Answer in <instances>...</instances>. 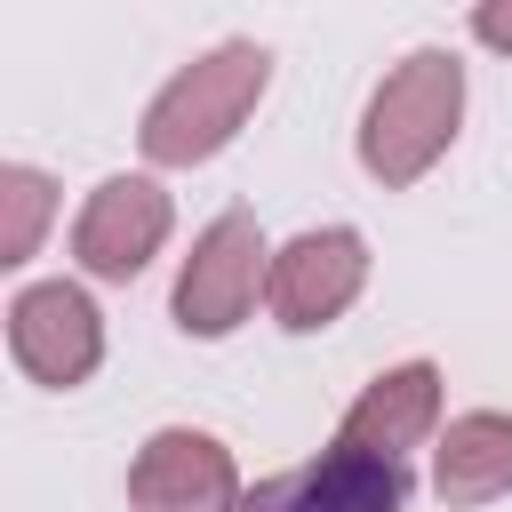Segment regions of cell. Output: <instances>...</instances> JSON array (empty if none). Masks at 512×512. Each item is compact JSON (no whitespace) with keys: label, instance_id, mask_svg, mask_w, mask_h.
<instances>
[{"label":"cell","instance_id":"6","mask_svg":"<svg viewBox=\"0 0 512 512\" xmlns=\"http://www.w3.org/2000/svg\"><path fill=\"white\" fill-rule=\"evenodd\" d=\"M128 504L136 512H240V464L216 432L168 424L136 448L128 464Z\"/></svg>","mask_w":512,"mask_h":512},{"label":"cell","instance_id":"3","mask_svg":"<svg viewBox=\"0 0 512 512\" xmlns=\"http://www.w3.org/2000/svg\"><path fill=\"white\" fill-rule=\"evenodd\" d=\"M264 280H272V248H264L256 216L248 208H224L192 240L184 272H176V328L184 336H232L248 320V304H256Z\"/></svg>","mask_w":512,"mask_h":512},{"label":"cell","instance_id":"7","mask_svg":"<svg viewBox=\"0 0 512 512\" xmlns=\"http://www.w3.org/2000/svg\"><path fill=\"white\" fill-rule=\"evenodd\" d=\"M168 224H176V208H168V192H160L152 176H104V184L88 192L80 224H72V256H80V272H96V280H136V272L160 256Z\"/></svg>","mask_w":512,"mask_h":512},{"label":"cell","instance_id":"9","mask_svg":"<svg viewBox=\"0 0 512 512\" xmlns=\"http://www.w3.org/2000/svg\"><path fill=\"white\" fill-rule=\"evenodd\" d=\"M336 440L344 448H360V456H384V464H400L408 472V456L424 448V440H440V368L432 360H408V368H384L352 408H344V424H336Z\"/></svg>","mask_w":512,"mask_h":512},{"label":"cell","instance_id":"8","mask_svg":"<svg viewBox=\"0 0 512 512\" xmlns=\"http://www.w3.org/2000/svg\"><path fill=\"white\" fill-rule=\"evenodd\" d=\"M400 496H408V472H400V464L328 440L312 464H296V472L248 488L240 512H400Z\"/></svg>","mask_w":512,"mask_h":512},{"label":"cell","instance_id":"11","mask_svg":"<svg viewBox=\"0 0 512 512\" xmlns=\"http://www.w3.org/2000/svg\"><path fill=\"white\" fill-rule=\"evenodd\" d=\"M56 216V184L40 168H0V264H24Z\"/></svg>","mask_w":512,"mask_h":512},{"label":"cell","instance_id":"5","mask_svg":"<svg viewBox=\"0 0 512 512\" xmlns=\"http://www.w3.org/2000/svg\"><path fill=\"white\" fill-rule=\"evenodd\" d=\"M360 288H368V240L352 224H320V232H296L288 248H272L264 304L280 328H328Z\"/></svg>","mask_w":512,"mask_h":512},{"label":"cell","instance_id":"2","mask_svg":"<svg viewBox=\"0 0 512 512\" xmlns=\"http://www.w3.org/2000/svg\"><path fill=\"white\" fill-rule=\"evenodd\" d=\"M456 120H464V64L448 48H416L384 72V88L360 112V168L384 192H400L456 144Z\"/></svg>","mask_w":512,"mask_h":512},{"label":"cell","instance_id":"10","mask_svg":"<svg viewBox=\"0 0 512 512\" xmlns=\"http://www.w3.org/2000/svg\"><path fill=\"white\" fill-rule=\"evenodd\" d=\"M432 488H440V504H456V512L512 496V416H504V408L448 416V432L432 440Z\"/></svg>","mask_w":512,"mask_h":512},{"label":"cell","instance_id":"12","mask_svg":"<svg viewBox=\"0 0 512 512\" xmlns=\"http://www.w3.org/2000/svg\"><path fill=\"white\" fill-rule=\"evenodd\" d=\"M472 32H480L488 48H512V8H496V0H488V8H472Z\"/></svg>","mask_w":512,"mask_h":512},{"label":"cell","instance_id":"4","mask_svg":"<svg viewBox=\"0 0 512 512\" xmlns=\"http://www.w3.org/2000/svg\"><path fill=\"white\" fill-rule=\"evenodd\" d=\"M8 352H16V368H24L32 384H48V392L88 384L96 360H104V320H96L88 288H72V280H32V288H16V304H8Z\"/></svg>","mask_w":512,"mask_h":512},{"label":"cell","instance_id":"1","mask_svg":"<svg viewBox=\"0 0 512 512\" xmlns=\"http://www.w3.org/2000/svg\"><path fill=\"white\" fill-rule=\"evenodd\" d=\"M264 80H272V56H264L256 40H224V48L192 56V64L144 104V128H136L144 160H152V168H200V160H216V152L240 136V120L256 112Z\"/></svg>","mask_w":512,"mask_h":512}]
</instances>
